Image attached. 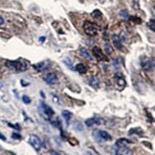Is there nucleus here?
<instances>
[{
    "label": "nucleus",
    "instance_id": "obj_1",
    "mask_svg": "<svg viewBox=\"0 0 155 155\" xmlns=\"http://www.w3.org/2000/svg\"><path fill=\"white\" fill-rule=\"evenodd\" d=\"M6 65L10 70L17 72H24V71L27 69V64L23 61H21L20 60H17V61H6Z\"/></svg>",
    "mask_w": 155,
    "mask_h": 155
},
{
    "label": "nucleus",
    "instance_id": "obj_2",
    "mask_svg": "<svg viewBox=\"0 0 155 155\" xmlns=\"http://www.w3.org/2000/svg\"><path fill=\"white\" fill-rule=\"evenodd\" d=\"M83 30L85 33L88 36L94 37L98 34V29L96 25L90 21H85L83 23Z\"/></svg>",
    "mask_w": 155,
    "mask_h": 155
},
{
    "label": "nucleus",
    "instance_id": "obj_3",
    "mask_svg": "<svg viewBox=\"0 0 155 155\" xmlns=\"http://www.w3.org/2000/svg\"><path fill=\"white\" fill-rule=\"evenodd\" d=\"M28 142L36 151H39L40 150H41L42 143H41V139L39 138L37 135L35 134L30 135V137H29V139H28Z\"/></svg>",
    "mask_w": 155,
    "mask_h": 155
},
{
    "label": "nucleus",
    "instance_id": "obj_4",
    "mask_svg": "<svg viewBox=\"0 0 155 155\" xmlns=\"http://www.w3.org/2000/svg\"><path fill=\"white\" fill-rule=\"evenodd\" d=\"M141 66L144 71L150 72L155 68V60L150 59L148 57H145L141 61Z\"/></svg>",
    "mask_w": 155,
    "mask_h": 155
},
{
    "label": "nucleus",
    "instance_id": "obj_5",
    "mask_svg": "<svg viewBox=\"0 0 155 155\" xmlns=\"http://www.w3.org/2000/svg\"><path fill=\"white\" fill-rule=\"evenodd\" d=\"M115 80V83L116 85V88L119 90V91H122L126 87V85H127V82H126V80H125L124 77L120 75V74L116 73L114 77Z\"/></svg>",
    "mask_w": 155,
    "mask_h": 155
},
{
    "label": "nucleus",
    "instance_id": "obj_6",
    "mask_svg": "<svg viewBox=\"0 0 155 155\" xmlns=\"http://www.w3.org/2000/svg\"><path fill=\"white\" fill-rule=\"evenodd\" d=\"M92 54L94 55L96 59L98 61H107V57L104 54L102 53V50L100 49L98 47H94L92 48Z\"/></svg>",
    "mask_w": 155,
    "mask_h": 155
},
{
    "label": "nucleus",
    "instance_id": "obj_7",
    "mask_svg": "<svg viewBox=\"0 0 155 155\" xmlns=\"http://www.w3.org/2000/svg\"><path fill=\"white\" fill-rule=\"evenodd\" d=\"M33 67L36 71H37V72H43V71H45V70H47V68H49V67H51V61H41V62L37 64H34Z\"/></svg>",
    "mask_w": 155,
    "mask_h": 155
},
{
    "label": "nucleus",
    "instance_id": "obj_8",
    "mask_svg": "<svg viewBox=\"0 0 155 155\" xmlns=\"http://www.w3.org/2000/svg\"><path fill=\"white\" fill-rule=\"evenodd\" d=\"M115 155H133V151L127 146H121L117 147Z\"/></svg>",
    "mask_w": 155,
    "mask_h": 155
},
{
    "label": "nucleus",
    "instance_id": "obj_9",
    "mask_svg": "<svg viewBox=\"0 0 155 155\" xmlns=\"http://www.w3.org/2000/svg\"><path fill=\"white\" fill-rule=\"evenodd\" d=\"M44 81L51 85L58 83V78L55 73H49L44 77Z\"/></svg>",
    "mask_w": 155,
    "mask_h": 155
},
{
    "label": "nucleus",
    "instance_id": "obj_10",
    "mask_svg": "<svg viewBox=\"0 0 155 155\" xmlns=\"http://www.w3.org/2000/svg\"><path fill=\"white\" fill-rule=\"evenodd\" d=\"M112 43L114 44V46L116 47V48L119 51H121L122 48V40L118 35L114 34L112 36Z\"/></svg>",
    "mask_w": 155,
    "mask_h": 155
},
{
    "label": "nucleus",
    "instance_id": "obj_11",
    "mask_svg": "<svg viewBox=\"0 0 155 155\" xmlns=\"http://www.w3.org/2000/svg\"><path fill=\"white\" fill-rule=\"evenodd\" d=\"M88 84L90 86H92V88L95 89H97L99 87V79L98 78V77L96 76H92L88 78Z\"/></svg>",
    "mask_w": 155,
    "mask_h": 155
},
{
    "label": "nucleus",
    "instance_id": "obj_12",
    "mask_svg": "<svg viewBox=\"0 0 155 155\" xmlns=\"http://www.w3.org/2000/svg\"><path fill=\"white\" fill-rule=\"evenodd\" d=\"M80 55L82 56L83 58H85V59L88 60V61H93V57L92 56V54L85 47H82L80 49Z\"/></svg>",
    "mask_w": 155,
    "mask_h": 155
},
{
    "label": "nucleus",
    "instance_id": "obj_13",
    "mask_svg": "<svg viewBox=\"0 0 155 155\" xmlns=\"http://www.w3.org/2000/svg\"><path fill=\"white\" fill-rule=\"evenodd\" d=\"M42 109H43L44 114L47 116V118L48 117H51V116H54V110L52 109L51 106H47L46 104H43V103L42 104Z\"/></svg>",
    "mask_w": 155,
    "mask_h": 155
},
{
    "label": "nucleus",
    "instance_id": "obj_14",
    "mask_svg": "<svg viewBox=\"0 0 155 155\" xmlns=\"http://www.w3.org/2000/svg\"><path fill=\"white\" fill-rule=\"evenodd\" d=\"M101 120H100L99 118H96V117H93V118H90L88 119L87 120L85 121V124L87 127H91L94 125H99L101 123Z\"/></svg>",
    "mask_w": 155,
    "mask_h": 155
},
{
    "label": "nucleus",
    "instance_id": "obj_15",
    "mask_svg": "<svg viewBox=\"0 0 155 155\" xmlns=\"http://www.w3.org/2000/svg\"><path fill=\"white\" fill-rule=\"evenodd\" d=\"M99 136L101 137L103 141H109L112 140V137L106 131L104 130H99Z\"/></svg>",
    "mask_w": 155,
    "mask_h": 155
},
{
    "label": "nucleus",
    "instance_id": "obj_16",
    "mask_svg": "<svg viewBox=\"0 0 155 155\" xmlns=\"http://www.w3.org/2000/svg\"><path fill=\"white\" fill-rule=\"evenodd\" d=\"M75 70L77 71V72H79L80 74L83 75V74H85L86 72H87V71H88V67H86V65H85L84 64L80 63L75 66Z\"/></svg>",
    "mask_w": 155,
    "mask_h": 155
},
{
    "label": "nucleus",
    "instance_id": "obj_17",
    "mask_svg": "<svg viewBox=\"0 0 155 155\" xmlns=\"http://www.w3.org/2000/svg\"><path fill=\"white\" fill-rule=\"evenodd\" d=\"M62 116H63V118L64 119V120H65L67 125L68 126V125H69L70 120H71V119H72V113L71 112H69V111L64 110L63 112H62Z\"/></svg>",
    "mask_w": 155,
    "mask_h": 155
},
{
    "label": "nucleus",
    "instance_id": "obj_18",
    "mask_svg": "<svg viewBox=\"0 0 155 155\" xmlns=\"http://www.w3.org/2000/svg\"><path fill=\"white\" fill-rule=\"evenodd\" d=\"M92 137H93V139L95 140V141L97 142V143H102V142H103V141H102V139H101V137H100V136H99V130H93V132H92Z\"/></svg>",
    "mask_w": 155,
    "mask_h": 155
},
{
    "label": "nucleus",
    "instance_id": "obj_19",
    "mask_svg": "<svg viewBox=\"0 0 155 155\" xmlns=\"http://www.w3.org/2000/svg\"><path fill=\"white\" fill-rule=\"evenodd\" d=\"M131 141H130L129 140H127L125 138L119 139L117 140V141L116 142V147H121V146H127V143H130Z\"/></svg>",
    "mask_w": 155,
    "mask_h": 155
},
{
    "label": "nucleus",
    "instance_id": "obj_20",
    "mask_svg": "<svg viewBox=\"0 0 155 155\" xmlns=\"http://www.w3.org/2000/svg\"><path fill=\"white\" fill-rule=\"evenodd\" d=\"M73 127L76 131H79L80 132V131L83 130V125L79 121H75L73 122Z\"/></svg>",
    "mask_w": 155,
    "mask_h": 155
},
{
    "label": "nucleus",
    "instance_id": "obj_21",
    "mask_svg": "<svg viewBox=\"0 0 155 155\" xmlns=\"http://www.w3.org/2000/svg\"><path fill=\"white\" fill-rule=\"evenodd\" d=\"M91 16L94 19H96V20H100L102 17V13L99 9H96L91 13Z\"/></svg>",
    "mask_w": 155,
    "mask_h": 155
},
{
    "label": "nucleus",
    "instance_id": "obj_22",
    "mask_svg": "<svg viewBox=\"0 0 155 155\" xmlns=\"http://www.w3.org/2000/svg\"><path fill=\"white\" fill-rule=\"evenodd\" d=\"M104 47H105V51H106L107 54H109V55H110L113 52L112 47H111V45L109 44V43H108V42H106V43H105Z\"/></svg>",
    "mask_w": 155,
    "mask_h": 155
},
{
    "label": "nucleus",
    "instance_id": "obj_23",
    "mask_svg": "<svg viewBox=\"0 0 155 155\" xmlns=\"http://www.w3.org/2000/svg\"><path fill=\"white\" fill-rule=\"evenodd\" d=\"M120 16L122 18L125 19V20H127V19L130 18V15H129V12L128 11L126 10V9H123V10H121L120 12Z\"/></svg>",
    "mask_w": 155,
    "mask_h": 155
},
{
    "label": "nucleus",
    "instance_id": "obj_24",
    "mask_svg": "<svg viewBox=\"0 0 155 155\" xmlns=\"http://www.w3.org/2000/svg\"><path fill=\"white\" fill-rule=\"evenodd\" d=\"M147 27L151 29V30H153L154 32H155V21L151 20L149 22H147Z\"/></svg>",
    "mask_w": 155,
    "mask_h": 155
},
{
    "label": "nucleus",
    "instance_id": "obj_25",
    "mask_svg": "<svg viewBox=\"0 0 155 155\" xmlns=\"http://www.w3.org/2000/svg\"><path fill=\"white\" fill-rule=\"evenodd\" d=\"M22 102H24L25 104H30L31 102L30 99L27 96H22Z\"/></svg>",
    "mask_w": 155,
    "mask_h": 155
},
{
    "label": "nucleus",
    "instance_id": "obj_26",
    "mask_svg": "<svg viewBox=\"0 0 155 155\" xmlns=\"http://www.w3.org/2000/svg\"><path fill=\"white\" fill-rule=\"evenodd\" d=\"M139 1L138 0H133V9L136 10L139 9Z\"/></svg>",
    "mask_w": 155,
    "mask_h": 155
},
{
    "label": "nucleus",
    "instance_id": "obj_27",
    "mask_svg": "<svg viewBox=\"0 0 155 155\" xmlns=\"http://www.w3.org/2000/svg\"><path fill=\"white\" fill-rule=\"evenodd\" d=\"M12 137L14 139H21V136L19 133H13L12 135Z\"/></svg>",
    "mask_w": 155,
    "mask_h": 155
},
{
    "label": "nucleus",
    "instance_id": "obj_28",
    "mask_svg": "<svg viewBox=\"0 0 155 155\" xmlns=\"http://www.w3.org/2000/svg\"><path fill=\"white\" fill-rule=\"evenodd\" d=\"M51 154L52 155H61L59 152H57L56 151H51Z\"/></svg>",
    "mask_w": 155,
    "mask_h": 155
},
{
    "label": "nucleus",
    "instance_id": "obj_29",
    "mask_svg": "<svg viewBox=\"0 0 155 155\" xmlns=\"http://www.w3.org/2000/svg\"><path fill=\"white\" fill-rule=\"evenodd\" d=\"M5 22V20H4V19L2 18L1 16H0V25H2L3 23Z\"/></svg>",
    "mask_w": 155,
    "mask_h": 155
},
{
    "label": "nucleus",
    "instance_id": "obj_30",
    "mask_svg": "<svg viewBox=\"0 0 155 155\" xmlns=\"http://www.w3.org/2000/svg\"><path fill=\"white\" fill-rule=\"evenodd\" d=\"M0 139H1V140H2V141H6V137H5L2 134V133H0Z\"/></svg>",
    "mask_w": 155,
    "mask_h": 155
},
{
    "label": "nucleus",
    "instance_id": "obj_31",
    "mask_svg": "<svg viewBox=\"0 0 155 155\" xmlns=\"http://www.w3.org/2000/svg\"><path fill=\"white\" fill-rule=\"evenodd\" d=\"M44 41H45V37H40V41H41V42H43Z\"/></svg>",
    "mask_w": 155,
    "mask_h": 155
},
{
    "label": "nucleus",
    "instance_id": "obj_32",
    "mask_svg": "<svg viewBox=\"0 0 155 155\" xmlns=\"http://www.w3.org/2000/svg\"><path fill=\"white\" fill-rule=\"evenodd\" d=\"M87 154V155H93L92 154L90 153V152H87V154Z\"/></svg>",
    "mask_w": 155,
    "mask_h": 155
},
{
    "label": "nucleus",
    "instance_id": "obj_33",
    "mask_svg": "<svg viewBox=\"0 0 155 155\" xmlns=\"http://www.w3.org/2000/svg\"><path fill=\"white\" fill-rule=\"evenodd\" d=\"M80 1H81V2H82V1H83V0H80Z\"/></svg>",
    "mask_w": 155,
    "mask_h": 155
},
{
    "label": "nucleus",
    "instance_id": "obj_34",
    "mask_svg": "<svg viewBox=\"0 0 155 155\" xmlns=\"http://www.w3.org/2000/svg\"><path fill=\"white\" fill-rule=\"evenodd\" d=\"M66 155H67V154H66Z\"/></svg>",
    "mask_w": 155,
    "mask_h": 155
}]
</instances>
